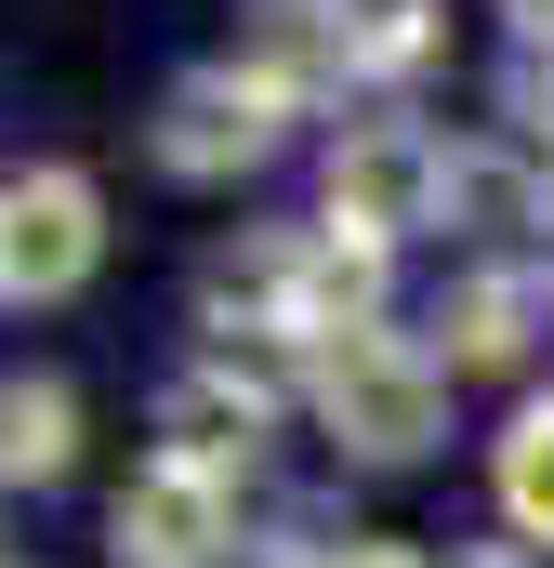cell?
<instances>
[{"label":"cell","mask_w":554,"mask_h":568,"mask_svg":"<svg viewBox=\"0 0 554 568\" xmlns=\"http://www.w3.org/2000/svg\"><path fill=\"white\" fill-rule=\"evenodd\" d=\"M265 424H277V397H252V384H238V371H212V357L158 384V463H198V476H225V489L252 476Z\"/></svg>","instance_id":"52a82bcc"},{"label":"cell","mask_w":554,"mask_h":568,"mask_svg":"<svg viewBox=\"0 0 554 568\" xmlns=\"http://www.w3.org/2000/svg\"><path fill=\"white\" fill-rule=\"evenodd\" d=\"M489 13H502L515 40H554V0H489Z\"/></svg>","instance_id":"7c38bea8"},{"label":"cell","mask_w":554,"mask_h":568,"mask_svg":"<svg viewBox=\"0 0 554 568\" xmlns=\"http://www.w3.org/2000/svg\"><path fill=\"white\" fill-rule=\"evenodd\" d=\"M489 503H502V529L529 556H554V397H529L515 424L489 436Z\"/></svg>","instance_id":"9c48e42d"},{"label":"cell","mask_w":554,"mask_h":568,"mask_svg":"<svg viewBox=\"0 0 554 568\" xmlns=\"http://www.w3.org/2000/svg\"><path fill=\"white\" fill-rule=\"evenodd\" d=\"M106 265V185L80 159H27L0 185V304L40 317V304H80Z\"/></svg>","instance_id":"277c9868"},{"label":"cell","mask_w":554,"mask_h":568,"mask_svg":"<svg viewBox=\"0 0 554 568\" xmlns=\"http://www.w3.org/2000/svg\"><path fill=\"white\" fill-rule=\"evenodd\" d=\"M120 568H238V489L198 476V463H145L106 516Z\"/></svg>","instance_id":"5b68a950"},{"label":"cell","mask_w":554,"mask_h":568,"mask_svg":"<svg viewBox=\"0 0 554 568\" xmlns=\"http://www.w3.org/2000/svg\"><path fill=\"white\" fill-rule=\"evenodd\" d=\"M542 317H554V278H529V265H475V278H449V304H435V371H449V384L529 371Z\"/></svg>","instance_id":"8992f818"},{"label":"cell","mask_w":554,"mask_h":568,"mask_svg":"<svg viewBox=\"0 0 554 568\" xmlns=\"http://www.w3.org/2000/svg\"><path fill=\"white\" fill-rule=\"evenodd\" d=\"M304 410L330 424L343 463H422L435 436H449V371H435V344L410 331H343V344H317V384H304Z\"/></svg>","instance_id":"6da1fadb"},{"label":"cell","mask_w":554,"mask_h":568,"mask_svg":"<svg viewBox=\"0 0 554 568\" xmlns=\"http://www.w3.org/2000/svg\"><path fill=\"white\" fill-rule=\"evenodd\" d=\"M542 278H554V265H542Z\"/></svg>","instance_id":"4fadbf2b"},{"label":"cell","mask_w":554,"mask_h":568,"mask_svg":"<svg viewBox=\"0 0 554 568\" xmlns=\"http://www.w3.org/2000/svg\"><path fill=\"white\" fill-rule=\"evenodd\" d=\"M290 93H277L252 53H212V67H185L172 93H158V120H145V159L172 172V185H238V172H265L277 145H290Z\"/></svg>","instance_id":"7a4b0ae2"},{"label":"cell","mask_w":554,"mask_h":568,"mask_svg":"<svg viewBox=\"0 0 554 568\" xmlns=\"http://www.w3.org/2000/svg\"><path fill=\"white\" fill-rule=\"evenodd\" d=\"M80 463V384L66 371H13L0 384V476L13 489H53Z\"/></svg>","instance_id":"ba28073f"},{"label":"cell","mask_w":554,"mask_h":568,"mask_svg":"<svg viewBox=\"0 0 554 568\" xmlns=\"http://www.w3.org/2000/svg\"><path fill=\"white\" fill-rule=\"evenodd\" d=\"M449 159H462V145H435L422 120H397V106L343 120V133H330V172H317V225L397 252L422 225H449Z\"/></svg>","instance_id":"3957f363"},{"label":"cell","mask_w":554,"mask_h":568,"mask_svg":"<svg viewBox=\"0 0 554 568\" xmlns=\"http://www.w3.org/2000/svg\"><path fill=\"white\" fill-rule=\"evenodd\" d=\"M317 568H435V556H422V542H330Z\"/></svg>","instance_id":"8fae6325"},{"label":"cell","mask_w":554,"mask_h":568,"mask_svg":"<svg viewBox=\"0 0 554 568\" xmlns=\"http://www.w3.org/2000/svg\"><path fill=\"white\" fill-rule=\"evenodd\" d=\"M542 212H554V172H529L515 145H462V159H449V225L515 239V225H542Z\"/></svg>","instance_id":"30bf717a"}]
</instances>
